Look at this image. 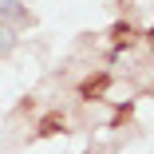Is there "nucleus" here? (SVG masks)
Masks as SVG:
<instances>
[{"mask_svg": "<svg viewBox=\"0 0 154 154\" xmlns=\"http://www.w3.org/2000/svg\"><path fill=\"white\" fill-rule=\"evenodd\" d=\"M0 36H4V32H0Z\"/></svg>", "mask_w": 154, "mask_h": 154, "instance_id": "1", "label": "nucleus"}]
</instances>
